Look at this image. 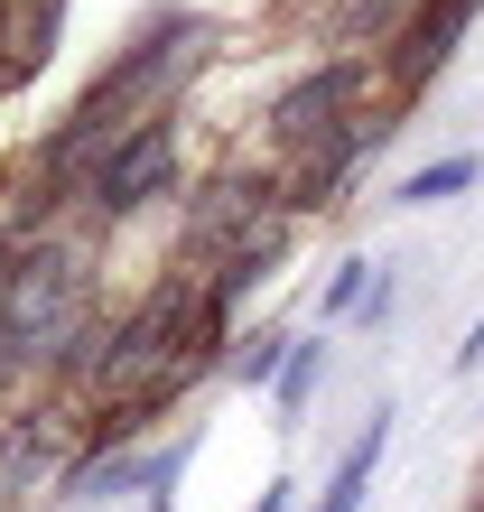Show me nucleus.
Returning a JSON list of instances; mask_svg holds the SVG:
<instances>
[{"label": "nucleus", "instance_id": "nucleus-1", "mask_svg": "<svg viewBox=\"0 0 484 512\" xmlns=\"http://www.w3.org/2000/svg\"><path fill=\"white\" fill-rule=\"evenodd\" d=\"M215 38L224 28L205 19V10H187V0H168V10H149L131 38L112 47V66L84 84V94L66 103V112H84L94 131H131V122H149V112H177V94L205 75V56H215Z\"/></svg>", "mask_w": 484, "mask_h": 512}, {"label": "nucleus", "instance_id": "nucleus-2", "mask_svg": "<svg viewBox=\"0 0 484 512\" xmlns=\"http://www.w3.org/2000/svg\"><path fill=\"white\" fill-rule=\"evenodd\" d=\"M270 233H298L289 196H280V159H252V168L233 159V168L205 177V187H187V215H177V261L215 280L233 252L270 243Z\"/></svg>", "mask_w": 484, "mask_h": 512}, {"label": "nucleus", "instance_id": "nucleus-3", "mask_svg": "<svg viewBox=\"0 0 484 512\" xmlns=\"http://www.w3.org/2000/svg\"><path fill=\"white\" fill-rule=\"evenodd\" d=\"M187 187H196V177H187V112H149V122H131L103 149V168H94V187H84V215L75 224L121 233V224L159 215V205L187 196Z\"/></svg>", "mask_w": 484, "mask_h": 512}, {"label": "nucleus", "instance_id": "nucleus-4", "mask_svg": "<svg viewBox=\"0 0 484 512\" xmlns=\"http://www.w3.org/2000/svg\"><path fill=\"white\" fill-rule=\"evenodd\" d=\"M382 103V66L373 56H317V66H298L280 94L261 103V159H298V149H326L345 140L363 112Z\"/></svg>", "mask_w": 484, "mask_h": 512}, {"label": "nucleus", "instance_id": "nucleus-5", "mask_svg": "<svg viewBox=\"0 0 484 512\" xmlns=\"http://www.w3.org/2000/svg\"><path fill=\"white\" fill-rule=\"evenodd\" d=\"M75 457H84V391L38 382L10 419H0V512H19V503L56 494Z\"/></svg>", "mask_w": 484, "mask_h": 512}, {"label": "nucleus", "instance_id": "nucleus-6", "mask_svg": "<svg viewBox=\"0 0 484 512\" xmlns=\"http://www.w3.org/2000/svg\"><path fill=\"white\" fill-rule=\"evenodd\" d=\"M475 19H484V0H410L401 38L373 56V66H382V94L419 103L447 66H457V47H466V28H475Z\"/></svg>", "mask_w": 484, "mask_h": 512}, {"label": "nucleus", "instance_id": "nucleus-7", "mask_svg": "<svg viewBox=\"0 0 484 512\" xmlns=\"http://www.w3.org/2000/svg\"><path fill=\"white\" fill-rule=\"evenodd\" d=\"M382 457H391V401H382V410H363V429L345 438V457L326 466V485H317L308 512H363V494H373Z\"/></svg>", "mask_w": 484, "mask_h": 512}, {"label": "nucleus", "instance_id": "nucleus-8", "mask_svg": "<svg viewBox=\"0 0 484 512\" xmlns=\"http://www.w3.org/2000/svg\"><path fill=\"white\" fill-rule=\"evenodd\" d=\"M484 187V149H438L429 168H410V177H391V205L401 215H419V205H457Z\"/></svg>", "mask_w": 484, "mask_h": 512}, {"label": "nucleus", "instance_id": "nucleus-9", "mask_svg": "<svg viewBox=\"0 0 484 512\" xmlns=\"http://www.w3.org/2000/svg\"><path fill=\"white\" fill-rule=\"evenodd\" d=\"M289 326H242V345L224 354V373L242 382V391H270V382H280V364H289Z\"/></svg>", "mask_w": 484, "mask_h": 512}, {"label": "nucleus", "instance_id": "nucleus-10", "mask_svg": "<svg viewBox=\"0 0 484 512\" xmlns=\"http://www.w3.org/2000/svg\"><path fill=\"white\" fill-rule=\"evenodd\" d=\"M401 19H410V0H345L336 47H345V56H382L391 38H401Z\"/></svg>", "mask_w": 484, "mask_h": 512}, {"label": "nucleus", "instance_id": "nucleus-11", "mask_svg": "<svg viewBox=\"0 0 484 512\" xmlns=\"http://www.w3.org/2000/svg\"><path fill=\"white\" fill-rule=\"evenodd\" d=\"M373 280H382V261L345 252L336 270H326V289H317V317H326V326H336V317H363V298H373Z\"/></svg>", "mask_w": 484, "mask_h": 512}, {"label": "nucleus", "instance_id": "nucleus-12", "mask_svg": "<svg viewBox=\"0 0 484 512\" xmlns=\"http://www.w3.org/2000/svg\"><path fill=\"white\" fill-rule=\"evenodd\" d=\"M270 391H280V410H289V419L308 410L317 391H326V336H298V345H289V364H280V382H270Z\"/></svg>", "mask_w": 484, "mask_h": 512}, {"label": "nucleus", "instance_id": "nucleus-13", "mask_svg": "<svg viewBox=\"0 0 484 512\" xmlns=\"http://www.w3.org/2000/svg\"><path fill=\"white\" fill-rule=\"evenodd\" d=\"M466 373H484V317L466 326V345H457V382H466Z\"/></svg>", "mask_w": 484, "mask_h": 512}, {"label": "nucleus", "instance_id": "nucleus-14", "mask_svg": "<svg viewBox=\"0 0 484 512\" xmlns=\"http://www.w3.org/2000/svg\"><path fill=\"white\" fill-rule=\"evenodd\" d=\"M289 494H298L289 475H270V494H261V512H289Z\"/></svg>", "mask_w": 484, "mask_h": 512}, {"label": "nucleus", "instance_id": "nucleus-15", "mask_svg": "<svg viewBox=\"0 0 484 512\" xmlns=\"http://www.w3.org/2000/svg\"><path fill=\"white\" fill-rule=\"evenodd\" d=\"M0 84H10V0H0Z\"/></svg>", "mask_w": 484, "mask_h": 512}, {"label": "nucleus", "instance_id": "nucleus-16", "mask_svg": "<svg viewBox=\"0 0 484 512\" xmlns=\"http://www.w3.org/2000/svg\"><path fill=\"white\" fill-rule=\"evenodd\" d=\"M149 512H177V494H149Z\"/></svg>", "mask_w": 484, "mask_h": 512}]
</instances>
